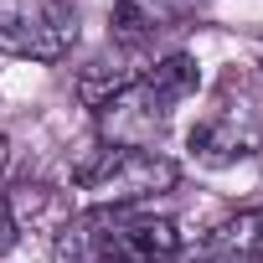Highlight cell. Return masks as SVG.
<instances>
[{
  "instance_id": "2",
  "label": "cell",
  "mask_w": 263,
  "mask_h": 263,
  "mask_svg": "<svg viewBox=\"0 0 263 263\" xmlns=\"http://www.w3.org/2000/svg\"><path fill=\"white\" fill-rule=\"evenodd\" d=\"M201 88V67L191 52H171L150 67H140V78L119 88L103 108H93V124H98V145H114V150H155L160 135L171 129L176 108Z\"/></svg>"
},
{
  "instance_id": "4",
  "label": "cell",
  "mask_w": 263,
  "mask_h": 263,
  "mask_svg": "<svg viewBox=\"0 0 263 263\" xmlns=\"http://www.w3.org/2000/svg\"><path fill=\"white\" fill-rule=\"evenodd\" d=\"M78 47L72 0H0V57L62 62Z\"/></svg>"
},
{
  "instance_id": "3",
  "label": "cell",
  "mask_w": 263,
  "mask_h": 263,
  "mask_svg": "<svg viewBox=\"0 0 263 263\" xmlns=\"http://www.w3.org/2000/svg\"><path fill=\"white\" fill-rule=\"evenodd\" d=\"M72 181L93 196V206H145V201H155V196L181 186V165L165 150H114V145H98L72 171Z\"/></svg>"
},
{
  "instance_id": "1",
  "label": "cell",
  "mask_w": 263,
  "mask_h": 263,
  "mask_svg": "<svg viewBox=\"0 0 263 263\" xmlns=\"http://www.w3.org/2000/svg\"><path fill=\"white\" fill-rule=\"evenodd\" d=\"M181 222L145 206H83L52 232V263H176Z\"/></svg>"
},
{
  "instance_id": "8",
  "label": "cell",
  "mask_w": 263,
  "mask_h": 263,
  "mask_svg": "<svg viewBox=\"0 0 263 263\" xmlns=\"http://www.w3.org/2000/svg\"><path fill=\"white\" fill-rule=\"evenodd\" d=\"M140 78V67L129 62V57H93L83 72H78V98L88 103V108H103L119 88H129Z\"/></svg>"
},
{
  "instance_id": "6",
  "label": "cell",
  "mask_w": 263,
  "mask_h": 263,
  "mask_svg": "<svg viewBox=\"0 0 263 263\" xmlns=\"http://www.w3.org/2000/svg\"><path fill=\"white\" fill-rule=\"evenodd\" d=\"M186 263H263V206H242L222 217L186 253Z\"/></svg>"
},
{
  "instance_id": "10",
  "label": "cell",
  "mask_w": 263,
  "mask_h": 263,
  "mask_svg": "<svg viewBox=\"0 0 263 263\" xmlns=\"http://www.w3.org/2000/svg\"><path fill=\"white\" fill-rule=\"evenodd\" d=\"M6 160H11V140L0 135V171H6Z\"/></svg>"
},
{
  "instance_id": "9",
  "label": "cell",
  "mask_w": 263,
  "mask_h": 263,
  "mask_svg": "<svg viewBox=\"0 0 263 263\" xmlns=\"http://www.w3.org/2000/svg\"><path fill=\"white\" fill-rule=\"evenodd\" d=\"M11 242H16V206L0 191V253H11Z\"/></svg>"
},
{
  "instance_id": "7",
  "label": "cell",
  "mask_w": 263,
  "mask_h": 263,
  "mask_svg": "<svg viewBox=\"0 0 263 263\" xmlns=\"http://www.w3.org/2000/svg\"><path fill=\"white\" fill-rule=\"evenodd\" d=\"M186 150L201 160V165H232V160H242V155H253V140L242 135V129L232 124V119H201L191 135H186Z\"/></svg>"
},
{
  "instance_id": "5",
  "label": "cell",
  "mask_w": 263,
  "mask_h": 263,
  "mask_svg": "<svg viewBox=\"0 0 263 263\" xmlns=\"http://www.w3.org/2000/svg\"><path fill=\"white\" fill-rule=\"evenodd\" d=\"M212 0H114V36L119 47H150L165 31H181L186 21H196Z\"/></svg>"
}]
</instances>
